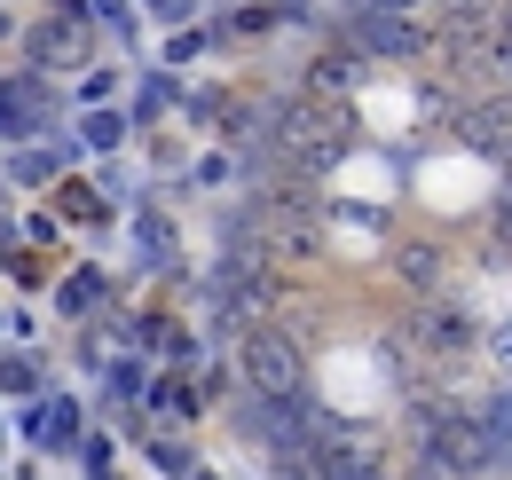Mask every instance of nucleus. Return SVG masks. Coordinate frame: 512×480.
Listing matches in <instances>:
<instances>
[{
    "label": "nucleus",
    "instance_id": "1",
    "mask_svg": "<svg viewBox=\"0 0 512 480\" xmlns=\"http://www.w3.org/2000/svg\"><path fill=\"white\" fill-rule=\"evenodd\" d=\"M245 370H253V386L268 402H292V386H300V355H292L276 331H253V339H245Z\"/></svg>",
    "mask_w": 512,
    "mask_h": 480
},
{
    "label": "nucleus",
    "instance_id": "2",
    "mask_svg": "<svg viewBox=\"0 0 512 480\" xmlns=\"http://www.w3.org/2000/svg\"><path fill=\"white\" fill-rule=\"evenodd\" d=\"M32 56H40V63H79V56H87V32H79L71 16H56V24L32 32Z\"/></svg>",
    "mask_w": 512,
    "mask_h": 480
}]
</instances>
